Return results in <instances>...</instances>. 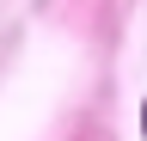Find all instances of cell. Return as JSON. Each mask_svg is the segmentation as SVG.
<instances>
[]
</instances>
